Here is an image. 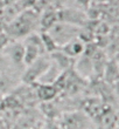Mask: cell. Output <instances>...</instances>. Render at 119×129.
<instances>
[{
    "label": "cell",
    "mask_w": 119,
    "mask_h": 129,
    "mask_svg": "<svg viewBox=\"0 0 119 129\" xmlns=\"http://www.w3.org/2000/svg\"><path fill=\"white\" fill-rule=\"evenodd\" d=\"M51 58L55 62V66L60 69V71H64L71 64V59L67 56V55L63 53L62 51H55L53 54H51Z\"/></svg>",
    "instance_id": "ba28073f"
},
{
    "label": "cell",
    "mask_w": 119,
    "mask_h": 129,
    "mask_svg": "<svg viewBox=\"0 0 119 129\" xmlns=\"http://www.w3.org/2000/svg\"><path fill=\"white\" fill-rule=\"evenodd\" d=\"M47 33L50 35V38L54 40L57 47H62L65 44H68L69 41H71L72 39L78 38L81 29L72 25L57 21L50 29H48Z\"/></svg>",
    "instance_id": "7a4b0ae2"
},
{
    "label": "cell",
    "mask_w": 119,
    "mask_h": 129,
    "mask_svg": "<svg viewBox=\"0 0 119 129\" xmlns=\"http://www.w3.org/2000/svg\"><path fill=\"white\" fill-rule=\"evenodd\" d=\"M12 86V81L11 79L6 75H0V92L7 90Z\"/></svg>",
    "instance_id": "7c38bea8"
},
{
    "label": "cell",
    "mask_w": 119,
    "mask_h": 129,
    "mask_svg": "<svg viewBox=\"0 0 119 129\" xmlns=\"http://www.w3.org/2000/svg\"><path fill=\"white\" fill-rule=\"evenodd\" d=\"M8 42H10V38L5 33H0V54L4 52V49H5V47L7 46Z\"/></svg>",
    "instance_id": "4fadbf2b"
},
{
    "label": "cell",
    "mask_w": 119,
    "mask_h": 129,
    "mask_svg": "<svg viewBox=\"0 0 119 129\" xmlns=\"http://www.w3.org/2000/svg\"><path fill=\"white\" fill-rule=\"evenodd\" d=\"M84 48H85V42H83L79 38H75L71 41H69L68 44H65L64 46H62L61 51L67 56L72 59V58H77L79 55H83Z\"/></svg>",
    "instance_id": "5b68a950"
},
{
    "label": "cell",
    "mask_w": 119,
    "mask_h": 129,
    "mask_svg": "<svg viewBox=\"0 0 119 129\" xmlns=\"http://www.w3.org/2000/svg\"><path fill=\"white\" fill-rule=\"evenodd\" d=\"M57 89L53 85H39L36 88V95L42 101H50L57 95Z\"/></svg>",
    "instance_id": "8992f818"
},
{
    "label": "cell",
    "mask_w": 119,
    "mask_h": 129,
    "mask_svg": "<svg viewBox=\"0 0 119 129\" xmlns=\"http://www.w3.org/2000/svg\"><path fill=\"white\" fill-rule=\"evenodd\" d=\"M35 22V13L27 10L19 14L15 19L10 21L6 27V35L8 38H21L26 37L32 32Z\"/></svg>",
    "instance_id": "6da1fadb"
},
{
    "label": "cell",
    "mask_w": 119,
    "mask_h": 129,
    "mask_svg": "<svg viewBox=\"0 0 119 129\" xmlns=\"http://www.w3.org/2000/svg\"><path fill=\"white\" fill-rule=\"evenodd\" d=\"M3 53L8 55L10 60L15 64H21L24 63V54H25V47L24 44L21 42H8L7 46L5 47Z\"/></svg>",
    "instance_id": "277c9868"
},
{
    "label": "cell",
    "mask_w": 119,
    "mask_h": 129,
    "mask_svg": "<svg viewBox=\"0 0 119 129\" xmlns=\"http://www.w3.org/2000/svg\"><path fill=\"white\" fill-rule=\"evenodd\" d=\"M114 129H117V128H114Z\"/></svg>",
    "instance_id": "5bb4252c"
},
{
    "label": "cell",
    "mask_w": 119,
    "mask_h": 129,
    "mask_svg": "<svg viewBox=\"0 0 119 129\" xmlns=\"http://www.w3.org/2000/svg\"><path fill=\"white\" fill-rule=\"evenodd\" d=\"M105 76L107 79H110V82H116L118 79V68H117V63L114 61L107 62L105 69Z\"/></svg>",
    "instance_id": "8fae6325"
},
{
    "label": "cell",
    "mask_w": 119,
    "mask_h": 129,
    "mask_svg": "<svg viewBox=\"0 0 119 129\" xmlns=\"http://www.w3.org/2000/svg\"><path fill=\"white\" fill-rule=\"evenodd\" d=\"M57 21H58V12H56V11H46L43 15H42V18H41L40 24L42 26V28L46 29L44 32H47Z\"/></svg>",
    "instance_id": "52a82bcc"
},
{
    "label": "cell",
    "mask_w": 119,
    "mask_h": 129,
    "mask_svg": "<svg viewBox=\"0 0 119 129\" xmlns=\"http://www.w3.org/2000/svg\"><path fill=\"white\" fill-rule=\"evenodd\" d=\"M50 60L47 58H44L43 55H41L40 58H38L33 63L27 66V69L25 71V74L22 75V80L27 83H34L38 82V80L42 76L44 72L48 69V67L50 66Z\"/></svg>",
    "instance_id": "3957f363"
},
{
    "label": "cell",
    "mask_w": 119,
    "mask_h": 129,
    "mask_svg": "<svg viewBox=\"0 0 119 129\" xmlns=\"http://www.w3.org/2000/svg\"><path fill=\"white\" fill-rule=\"evenodd\" d=\"M41 41H42V45H43L44 51L49 52V53H54L55 51H57L58 47L56 46V44L54 42V40L50 38V35L47 33V32H43V33L40 35Z\"/></svg>",
    "instance_id": "30bf717a"
},
{
    "label": "cell",
    "mask_w": 119,
    "mask_h": 129,
    "mask_svg": "<svg viewBox=\"0 0 119 129\" xmlns=\"http://www.w3.org/2000/svg\"><path fill=\"white\" fill-rule=\"evenodd\" d=\"M76 69L79 72V74L83 78H86L89 74H91L93 72L91 64V58H88L84 55H83V58H79V60L76 63Z\"/></svg>",
    "instance_id": "9c48e42d"
}]
</instances>
